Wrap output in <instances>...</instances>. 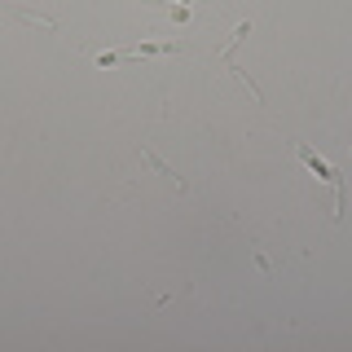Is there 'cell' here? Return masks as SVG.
Listing matches in <instances>:
<instances>
[{"label":"cell","mask_w":352,"mask_h":352,"mask_svg":"<svg viewBox=\"0 0 352 352\" xmlns=\"http://www.w3.org/2000/svg\"><path fill=\"white\" fill-rule=\"evenodd\" d=\"M295 154H300V163H304V168L313 172V176H322V181L335 185V220H339V216H344V176L330 168V163H326L313 146H308V141H295Z\"/></svg>","instance_id":"cell-1"},{"label":"cell","mask_w":352,"mask_h":352,"mask_svg":"<svg viewBox=\"0 0 352 352\" xmlns=\"http://www.w3.org/2000/svg\"><path fill=\"white\" fill-rule=\"evenodd\" d=\"M181 44H137V49H119V53H102V66H115V62H124V58H163V53H176Z\"/></svg>","instance_id":"cell-2"},{"label":"cell","mask_w":352,"mask_h":352,"mask_svg":"<svg viewBox=\"0 0 352 352\" xmlns=\"http://www.w3.org/2000/svg\"><path fill=\"white\" fill-rule=\"evenodd\" d=\"M9 22H36V27H49V31H58V18H49V14H31V9H18V5H5L0 9Z\"/></svg>","instance_id":"cell-3"},{"label":"cell","mask_w":352,"mask_h":352,"mask_svg":"<svg viewBox=\"0 0 352 352\" xmlns=\"http://www.w3.org/2000/svg\"><path fill=\"white\" fill-rule=\"evenodd\" d=\"M141 163H146V168H154L159 176H168V181L176 185V194H185V190H190V185H185L181 176H176V168H168V163H163V159H159V154H154V150H141Z\"/></svg>","instance_id":"cell-4"}]
</instances>
